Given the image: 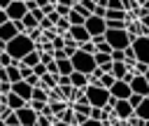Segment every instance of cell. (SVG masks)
Returning <instances> with one entry per match:
<instances>
[{
  "mask_svg": "<svg viewBox=\"0 0 149 126\" xmlns=\"http://www.w3.org/2000/svg\"><path fill=\"white\" fill-rule=\"evenodd\" d=\"M37 63H40V54H37V51H30V54H26V56L21 58V65H26V68H30V70H33Z\"/></svg>",
  "mask_w": 149,
  "mask_h": 126,
  "instance_id": "obj_19",
  "label": "cell"
},
{
  "mask_svg": "<svg viewBox=\"0 0 149 126\" xmlns=\"http://www.w3.org/2000/svg\"><path fill=\"white\" fill-rule=\"evenodd\" d=\"M105 42L112 47V51H123V49H128L130 44H133V40L135 37H130L126 30H105Z\"/></svg>",
  "mask_w": 149,
  "mask_h": 126,
  "instance_id": "obj_3",
  "label": "cell"
},
{
  "mask_svg": "<svg viewBox=\"0 0 149 126\" xmlns=\"http://www.w3.org/2000/svg\"><path fill=\"white\" fill-rule=\"evenodd\" d=\"M5 70H7V82H9V84H16V82H21L19 65H9V68H5Z\"/></svg>",
  "mask_w": 149,
  "mask_h": 126,
  "instance_id": "obj_22",
  "label": "cell"
},
{
  "mask_svg": "<svg viewBox=\"0 0 149 126\" xmlns=\"http://www.w3.org/2000/svg\"><path fill=\"white\" fill-rule=\"evenodd\" d=\"M133 117H137L142 121H149V98H142V103L133 110Z\"/></svg>",
  "mask_w": 149,
  "mask_h": 126,
  "instance_id": "obj_17",
  "label": "cell"
},
{
  "mask_svg": "<svg viewBox=\"0 0 149 126\" xmlns=\"http://www.w3.org/2000/svg\"><path fill=\"white\" fill-rule=\"evenodd\" d=\"M140 103H142V96H137V93H130V98H128V105H130V107L135 110V107H137Z\"/></svg>",
  "mask_w": 149,
  "mask_h": 126,
  "instance_id": "obj_28",
  "label": "cell"
},
{
  "mask_svg": "<svg viewBox=\"0 0 149 126\" xmlns=\"http://www.w3.org/2000/svg\"><path fill=\"white\" fill-rule=\"evenodd\" d=\"M77 49L79 51H84V54H95V47H93V42H84V44H77Z\"/></svg>",
  "mask_w": 149,
  "mask_h": 126,
  "instance_id": "obj_27",
  "label": "cell"
},
{
  "mask_svg": "<svg viewBox=\"0 0 149 126\" xmlns=\"http://www.w3.org/2000/svg\"><path fill=\"white\" fill-rule=\"evenodd\" d=\"M81 5H84V9H88V12L93 14V9H95V0H84Z\"/></svg>",
  "mask_w": 149,
  "mask_h": 126,
  "instance_id": "obj_29",
  "label": "cell"
},
{
  "mask_svg": "<svg viewBox=\"0 0 149 126\" xmlns=\"http://www.w3.org/2000/svg\"><path fill=\"white\" fill-rule=\"evenodd\" d=\"M68 37H70L74 44L91 42V35L86 33V28H84V26H70V30H68Z\"/></svg>",
  "mask_w": 149,
  "mask_h": 126,
  "instance_id": "obj_9",
  "label": "cell"
},
{
  "mask_svg": "<svg viewBox=\"0 0 149 126\" xmlns=\"http://www.w3.org/2000/svg\"><path fill=\"white\" fill-rule=\"evenodd\" d=\"M112 114H114L116 119H130V117H133V107L128 105V100H116Z\"/></svg>",
  "mask_w": 149,
  "mask_h": 126,
  "instance_id": "obj_14",
  "label": "cell"
},
{
  "mask_svg": "<svg viewBox=\"0 0 149 126\" xmlns=\"http://www.w3.org/2000/svg\"><path fill=\"white\" fill-rule=\"evenodd\" d=\"M79 126H105L102 121H95V119H86L84 124H79Z\"/></svg>",
  "mask_w": 149,
  "mask_h": 126,
  "instance_id": "obj_30",
  "label": "cell"
},
{
  "mask_svg": "<svg viewBox=\"0 0 149 126\" xmlns=\"http://www.w3.org/2000/svg\"><path fill=\"white\" fill-rule=\"evenodd\" d=\"M109 96H112L114 100H128V98H130V86H128L126 82H114L112 89H109Z\"/></svg>",
  "mask_w": 149,
  "mask_h": 126,
  "instance_id": "obj_10",
  "label": "cell"
},
{
  "mask_svg": "<svg viewBox=\"0 0 149 126\" xmlns=\"http://www.w3.org/2000/svg\"><path fill=\"white\" fill-rule=\"evenodd\" d=\"M5 21H7V16H5V12H0V26H2Z\"/></svg>",
  "mask_w": 149,
  "mask_h": 126,
  "instance_id": "obj_33",
  "label": "cell"
},
{
  "mask_svg": "<svg viewBox=\"0 0 149 126\" xmlns=\"http://www.w3.org/2000/svg\"><path fill=\"white\" fill-rule=\"evenodd\" d=\"M68 23L70 26H84V16H79L77 12H70L68 14Z\"/></svg>",
  "mask_w": 149,
  "mask_h": 126,
  "instance_id": "obj_25",
  "label": "cell"
},
{
  "mask_svg": "<svg viewBox=\"0 0 149 126\" xmlns=\"http://www.w3.org/2000/svg\"><path fill=\"white\" fill-rule=\"evenodd\" d=\"M16 35H19V30H16V26H14L12 21H5V23L0 26V42H5V44H7V42H9V40H14Z\"/></svg>",
  "mask_w": 149,
  "mask_h": 126,
  "instance_id": "obj_15",
  "label": "cell"
},
{
  "mask_svg": "<svg viewBox=\"0 0 149 126\" xmlns=\"http://www.w3.org/2000/svg\"><path fill=\"white\" fill-rule=\"evenodd\" d=\"M107 9H114V12H123V0H107Z\"/></svg>",
  "mask_w": 149,
  "mask_h": 126,
  "instance_id": "obj_26",
  "label": "cell"
},
{
  "mask_svg": "<svg viewBox=\"0 0 149 126\" xmlns=\"http://www.w3.org/2000/svg\"><path fill=\"white\" fill-rule=\"evenodd\" d=\"M84 28H86V33H88L91 37H100V35H105V30H107L105 19H98V16H88V19L84 21Z\"/></svg>",
  "mask_w": 149,
  "mask_h": 126,
  "instance_id": "obj_7",
  "label": "cell"
},
{
  "mask_svg": "<svg viewBox=\"0 0 149 126\" xmlns=\"http://www.w3.org/2000/svg\"><path fill=\"white\" fill-rule=\"evenodd\" d=\"M54 12H56L61 19H68V14L72 12V2H70V0H61V2H56Z\"/></svg>",
  "mask_w": 149,
  "mask_h": 126,
  "instance_id": "obj_18",
  "label": "cell"
},
{
  "mask_svg": "<svg viewBox=\"0 0 149 126\" xmlns=\"http://www.w3.org/2000/svg\"><path fill=\"white\" fill-rule=\"evenodd\" d=\"M144 126H149V121H144Z\"/></svg>",
  "mask_w": 149,
  "mask_h": 126,
  "instance_id": "obj_37",
  "label": "cell"
},
{
  "mask_svg": "<svg viewBox=\"0 0 149 126\" xmlns=\"http://www.w3.org/2000/svg\"><path fill=\"white\" fill-rule=\"evenodd\" d=\"M126 72H128V68H126L123 63H112V72H109V75H112L116 82H121V79L126 77Z\"/></svg>",
  "mask_w": 149,
  "mask_h": 126,
  "instance_id": "obj_21",
  "label": "cell"
},
{
  "mask_svg": "<svg viewBox=\"0 0 149 126\" xmlns=\"http://www.w3.org/2000/svg\"><path fill=\"white\" fill-rule=\"evenodd\" d=\"M70 63H72V72H81V75H91L98 65H95V61H93V56L91 54H84V51H74L72 56H70Z\"/></svg>",
  "mask_w": 149,
  "mask_h": 126,
  "instance_id": "obj_2",
  "label": "cell"
},
{
  "mask_svg": "<svg viewBox=\"0 0 149 126\" xmlns=\"http://www.w3.org/2000/svg\"><path fill=\"white\" fill-rule=\"evenodd\" d=\"M30 100H37V103H47L49 100V91H44V89H33V96H30Z\"/></svg>",
  "mask_w": 149,
  "mask_h": 126,
  "instance_id": "obj_24",
  "label": "cell"
},
{
  "mask_svg": "<svg viewBox=\"0 0 149 126\" xmlns=\"http://www.w3.org/2000/svg\"><path fill=\"white\" fill-rule=\"evenodd\" d=\"M128 86H130V93H137V96H142V98H149V84H147V79H144L142 75H135Z\"/></svg>",
  "mask_w": 149,
  "mask_h": 126,
  "instance_id": "obj_8",
  "label": "cell"
},
{
  "mask_svg": "<svg viewBox=\"0 0 149 126\" xmlns=\"http://www.w3.org/2000/svg\"><path fill=\"white\" fill-rule=\"evenodd\" d=\"M84 96H86V103H88L91 107H98V110H102V107L109 103V91H105V89H100V86H95V84H88V86L84 89Z\"/></svg>",
  "mask_w": 149,
  "mask_h": 126,
  "instance_id": "obj_4",
  "label": "cell"
},
{
  "mask_svg": "<svg viewBox=\"0 0 149 126\" xmlns=\"http://www.w3.org/2000/svg\"><path fill=\"white\" fill-rule=\"evenodd\" d=\"M9 91H12V93H16V96H19L21 100H26V105L30 103L33 89H30V86H28V84H26L23 79H21V82H16V84H12V86H9Z\"/></svg>",
  "mask_w": 149,
  "mask_h": 126,
  "instance_id": "obj_12",
  "label": "cell"
},
{
  "mask_svg": "<svg viewBox=\"0 0 149 126\" xmlns=\"http://www.w3.org/2000/svg\"><path fill=\"white\" fill-rule=\"evenodd\" d=\"M70 86H72V89H79V91H84V89L88 86V77H86V75H81V72H72V75H70Z\"/></svg>",
  "mask_w": 149,
  "mask_h": 126,
  "instance_id": "obj_16",
  "label": "cell"
},
{
  "mask_svg": "<svg viewBox=\"0 0 149 126\" xmlns=\"http://www.w3.org/2000/svg\"><path fill=\"white\" fill-rule=\"evenodd\" d=\"M30 51H35V42H33L28 35H23V33H19L14 40H9V42L5 44V54H7L12 61H19V63H21V58H23L26 54H30Z\"/></svg>",
  "mask_w": 149,
  "mask_h": 126,
  "instance_id": "obj_1",
  "label": "cell"
},
{
  "mask_svg": "<svg viewBox=\"0 0 149 126\" xmlns=\"http://www.w3.org/2000/svg\"><path fill=\"white\" fill-rule=\"evenodd\" d=\"M0 82H7V70L0 68Z\"/></svg>",
  "mask_w": 149,
  "mask_h": 126,
  "instance_id": "obj_32",
  "label": "cell"
},
{
  "mask_svg": "<svg viewBox=\"0 0 149 126\" xmlns=\"http://www.w3.org/2000/svg\"><path fill=\"white\" fill-rule=\"evenodd\" d=\"M0 126H5V119H2V117H0Z\"/></svg>",
  "mask_w": 149,
  "mask_h": 126,
  "instance_id": "obj_36",
  "label": "cell"
},
{
  "mask_svg": "<svg viewBox=\"0 0 149 126\" xmlns=\"http://www.w3.org/2000/svg\"><path fill=\"white\" fill-rule=\"evenodd\" d=\"M2 105H5V107H9L12 112H16V110L26 107V100H21L16 93H12V91H9L7 96H2Z\"/></svg>",
  "mask_w": 149,
  "mask_h": 126,
  "instance_id": "obj_13",
  "label": "cell"
},
{
  "mask_svg": "<svg viewBox=\"0 0 149 126\" xmlns=\"http://www.w3.org/2000/svg\"><path fill=\"white\" fill-rule=\"evenodd\" d=\"M130 47L135 51V61L149 65V37H135Z\"/></svg>",
  "mask_w": 149,
  "mask_h": 126,
  "instance_id": "obj_5",
  "label": "cell"
},
{
  "mask_svg": "<svg viewBox=\"0 0 149 126\" xmlns=\"http://www.w3.org/2000/svg\"><path fill=\"white\" fill-rule=\"evenodd\" d=\"M26 2L23 0H9V5H7V9H5V16H7V21H21L23 16H26Z\"/></svg>",
  "mask_w": 149,
  "mask_h": 126,
  "instance_id": "obj_6",
  "label": "cell"
},
{
  "mask_svg": "<svg viewBox=\"0 0 149 126\" xmlns=\"http://www.w3.org/2000/svg\"><path fill=\"white\" fill-rule=\"evenodd\" d=\"M51 126H70V124H63V121H54Z\"/></svg>",
  "mask_w": 149,
  "mask_h": 126,
  "instance_id": "obj_34",
  "label": "cell"
},
{
  "mask_svg": "<svg viewBox=\"0 0 149 126\" xmlns=\"http://www.w3.org/2000/svg\"><path fill=\"white\" fill-rule=\"evenodd\" d=\"M140 26H142V28H147V30H149V14H144V16H142V19H140Z\"/></svg>",
  "mask_w": 149,
  "mask_h": 126,
  "instance_id": "obj_31",
  "label": "cell"
},
{
  "mask_svg": "<svg viewBox=\"0 0 149 126\" xmlns=\"http://www.w3.org/2000/svg\"><path fill=\"white\" fill-rule=\"evenodd\" d=\"M105 21H126V12H114V9H105Z\"/></svg>",
  "mask_w": 149,
  "mask_h": 126,
  "instance_id": "obj_23",
  "label": "cell"
},
{
  "mask_svg": "<svg viewBox=\"0 0 149 126\" xmlns=\"http://www.w3.org/2000/svg\"><path fill=\"white\" fill-rule=\"evenodd\" d=\"M144 79H147V84H149V70H147V75H144Z\"/></svg>",
  "mask_w": 149,
  "mask_h": 126,
  "instance_id": "obj_35",
  "label": "cell"
},
{
  "mask_svg": "<svg viewBox=\"0 0 149 126\" xmlns=\"http://www.w3.org/2000/svg\"><path fill=\"white\" fill-rule=\"evenodd\" d=\"M56 68H58V75H63V77H70V75H72V63H70V58L56 61Z\"/></svg>",
  "mask_w": 149,
  "mask_h": 126,
  "instance_id": "obj_20",
  "label": "cell"
},
{
  "mask_svg": "<svg viewBox=\"0 0 149 126\" xmlns=\"http://www.w3.org/2000/svg\"><path fill=\"white\" fill-rule=\"evenodd\" d=\"M16 114V119H19V124L21 126H35V121H37V114L26 105V107H21V110H16L14 112Z\"/></svg>",
  "mask_w": 149,
  "mask_h": 126,
  "instance_id": "obj_11",
  "label": "cell"
}]
</instances>
